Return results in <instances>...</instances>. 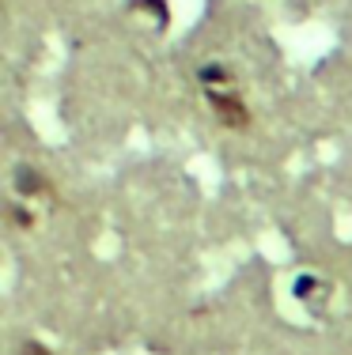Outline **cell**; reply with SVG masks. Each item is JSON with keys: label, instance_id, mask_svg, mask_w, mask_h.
Segmentation results:
<instances>
[{"label": "cell", "instance_id": "obj_1", "mask_svg": "<svg viewBox=\"0 0 352 355\" xmlns=\"http://www.w3.org/2000/svg\"><path fill=\"white\" fill-rule=\"evenodd\" d=\"M23 355H49V352L42 348V344H27V348H23Z\"/></svg>", "mask_w": 352, "mask_h": 355}]
</instances>
